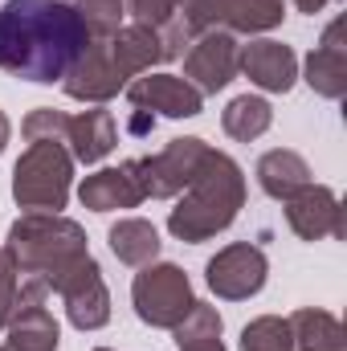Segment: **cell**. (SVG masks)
Segmentation results:
<instances>
[{
  "instance_id": "1",
  "label": "cell",
  "mask_w": 347,
  "mask_h": 351,
  "mask_svg": "<svg viewBox=\"0 0 347 351\" xmlns=\"http://www.w3.org/2000/svg\"><path fill=\"white\" fill-rule=\"evenodd\" d=\"M90 45L86 21L66 0L0 4V70L25 82H62Z\"/></svg>"
},
{
  "instance_id": "2",
  "label": "cell",
  "mask_w": 347,
  "mask_h": 351,
  "mask_svg": "<svg viewBox=\"0 0 347 351\" xmlns=\"http://www.w3.org/2000/svg\"><path fill=\"white\" fill-rule=\"evenodd\" d=\"M168 62V49L156 29L147 25H119L106 37H90V45L78 53L62 86L78 102H106L139 74H152V66Z\"/></svg>"
},
{
  "instance_id": "3",
  "label": "cell",
  "mask_w": 347,
  "mask_h": 351,
  "mask_svg": "<svg viewBox=\"0 0 347 351\" xmlns=\"http://www.w3.org/2000/svg\"><path fill=\"white\" fill-rule=\"evenodd\" d=\"M4 254L16 269V278L45 286L49 294H58V286L90 262L86 229L62 213H25L12 221Z\"/></svg>"
},
{
  "instance_id": "4",
  "label": "cell",
  "mask_w": 347,
  "mask_h": 351,
  "mask_svg": "<svg viewBox=\"0 0 347 351\" xmlns=\"http://www.w3.org/2000/svg\"><path fill=\"white\" fill-rule=\"evenodd\" d=\"M246 208V176L241 168L225 156V152H208L204 168L196 172V180L184 188L180 204L168 217V233L176 241H188V245H200L217 233H225L237 213Z\"/></svg>"
},
{
  "instance_id": "5",
  "label": "cell",
  "mask_w": 347,
  "mask_h": 351,
  "mask_svg": "<svg viewBox=\"0 0 347 351\" xmlns=\"http://www.w3.org/2000/svg\"><path fill=\"white\" fill-rule=\"evenodd\" d=\"M70 180H74V156L66 152V143L53 139L29 143L12 168V200L29 213H62L70 200Z\"/></svg>"
},
{
  "instance_id": "6",
  "label": "cell",
  "mask_w": 347,
  "mask_h": 351,
  "mask_svg": "<svg viewBox=\"0 0 347 351\" xmlns=\"http://www.w3.org/2000/svg\"><path fill=\"white\" fill-rule=\"evenodd\" d=\"M131 302H135V315L147 327L176 331L188 319V311L196 306V294H192V282H188V274L180 265L152 262V265H139V274L131 282Z\"/></svg>"
},
{
  "instance_id": "7",
  "label": "cell",
  "mask_w": 347,
  "mask_h": 351,
  "mask_svg": "<svg viewBox=\"0 0 347 351\" xmlns=\"http://www.w3.org/2000/svg\"><path fill=\"white\" fill-rule=\"evenodd\" d=\"M286 16L282 0H180V25L188 37L208 29L225 33H265L278 29Z\"/></svg>"
},
{
  "instance_id": "8",
  "label": "cell",
  "mask_w": 347,
  "mask_h": 351,
  "mask_svg": "<svg viewBox=\"0 0 347 351\" xmlns=\"http://www.w3.org/2000/svg\"><path fill=\"white\" fill-rule=\"evenodd\" d=\"M208 143L204 139H172L164 152H156V156H143V160H131L135 164V176H139V188H143V196H152V200H168V196H180L196 172L204 168V160H208Z\"/></svg>"
},
{
  "instance_id": "9",
  "label": "cell",
  "mask_w": 347,
  "mask_h": 351,
  "mask_svg": "<svg viewBox=\"0 0 347 351\" xmlns=\"http://www.w3.org/2000/svg\"><path fill=\"white\" fill-rule=\"evenodd\" d=\"M265 274H270V262L258 245L250 241H233L225 245L213 262L204 265V282L217 298L225 302H241V298H254L261 286H265Z\"/></svg>"
},
{
  "instance_id": "10",
  "label": "cell",
  "mask_w": 347,
  "mask_h": 351,
  "mask_svg": "<svg viewBox=\"0 0 347 351\" xmlns=\"http://www.w3.org/2000/svg\"><path fill=\"white\" fill-rule=\"evenodd\" d=\"M45 298H49L45 286L21 282L16 306H12V315H8V323H4V331H8L4 351H58L62 331H58V319H53V311L45 306Z\"/></svg>"
},
{
  "instance_id": "11",
  "label": "cell",
  "mask_w": 347,
  "mask_h": 351,
  "mask_svg": "<svg viewBox=\"0 0 347 351\" xmlns=\"http://www.w3.org/2000/svg\"><path fill=\"white\" fill-rule=\"evenodd\" d=\"M237 78V41L225 29H208L200 37L188 41V58H184V82L200 90V94H217Z\"/></svg>"
},
{
  "instance_id": "12",
  "label": "cell",
  "mask_w": 347,
  "mask_h": 351,
  "mask_svg": "<svg viewBox=\"0 0 347 351\" xmlns=\"http://www.w3.org/2000/svg\"><path fill=\"white\" fill-rule=\"evenodd\" d=\"M286 225L302 237V241H323V237H344V204L327 184H307L286 200Z\"/></svg>"
},
{
  "instance_id": "13",
  "label": "cell",
  "mask_w": 347,
  "mask_h": 351,
  "mask_svg": "<svg viewBox=\"0 0 347 351\" xmlns=\"http://www.w3.org/2000/svg\"><path fill=\"white\" fill-rule=\"evenodd\" d=\"M127 102L143 114H164V119H196L204 106V94L176 78V74H143L127 82Z\"/></svg>"
},
{
  "instance_id": "14",
  "label": "cell",
  "mask_w": 347,
  "mask_h": 351,
  "mask_svg": "<svg viewBox=\"0 0 347 351\" xmlns=\"http://www.w3.org/2000/svg\"><path fill=\"white\" fill-rule=\"evenodd\" d=\"M58 298L66 302V319L78 327V331H98L110 323V290L102 282V269L90 258L82 262L62 286H58Z\"/></svg>"
},
{
  "instance_id": "15",
  "label": "cell",
  "mask_w": 347,
  "mask_h": 351,
  "mask_svg": "<svg viewBox=\"0 0 347 351\" xmlns=\"http://www.w3.org/2000/svg\"><path fill=\"white\" fill-rule=\"evenodd\" d=\"M237 70L254 86L270 90V94H286L294 86V78H298V58H294L290 45L261 37V41H250V45L237 49Z\"/></svg>"
},
{
  "instance_id": "16",
  "label": "cell",
  "mask_w": 347,
  "mask_h": 351,
  "mask_svg": "<svg viewBox=\"0 0 347 351\" xmlns=\"http://www.w3.org/2000/svg\"><path fill=\"white\" fill-rule=\"evenodd\" d=\"M78 200L90 213H119V208H139L147 196L139 188L135 164H119V168H98L94 176H86L78 184Z\"/></svg>"
},
{
  "instance_id": "17",
  "label": "cell",
  "mask_w": 347,
  "mask_h": 351,
  "mask_svg": "<svg viewBox=\"0 0 347 351\" xmlns=\"http://www.w3.org/2000/svg\"><path fill=\"white\" fill-rule=\"evenodd\" d=\"M307 82L323 98H344L347 94V41H344V16H335L319 45L307 58Z\"/></svg>"
},
{
  "instance_id": "18",
  "label": "cell",
  "mask_w": 347,
  "mask_h": 351,
  "mask_svg": "<svg viewBox=\"0 0 347 351\" xmlns=\"http://www.w3.org/2000/svg\"><path fill=\"white\" fill-rule=\"evenodd\" d=\"M66 152L78 164H102L115 143H119V127L110 110H82V114H66V135H62Z\"/></svg>"
},
{
  "instance_id": "19",
  "label": "cell",
  "mask_w": 347,
  "mask_h": 351,
  "mask_svg": "<svg viewBox=\"0 0 347 351\" xmlns=\"http://www.w3.org/2000/svg\"><path fill=\"white\" fill-rule=\"evenodd\" d=\"M258 184L265 196H274V200H290L298 188H307L311 184V168H307V160L298 156V152H290V147H274V152H265L258 160Z\"/></svg>"
},
{
  "instance_id": "20",
  "label": "cell",
  "mask_w": 347,
  "mask_h": 351,
  "mask_svg": "<svg viewBox=\"0 0 347 351\" xmlns=\"http://www.w3.org/2000/svg\"><path fill=\"white\" fill-rule=\"evenodd\" d=\"M106 241H110V254L119 258L123 265H152L160 258V233H156V225L152 221H143V217H123L119 225H110V233H106Z\"/></svg>"
},
{
  "instance_id": "21",
  "label": "cell",
  "mask_w": 347,
  "mask_h": 351,
  "mask_svg": "<svg viewBox=\"0 0 347 351\" xmlns=\"http://www.w3.org/2000/svg\"><path fill=\"white\" fill-rule=\"evenodd\" d=\"M286 323H290V343H294V351H347L344 327H339V319L327 315V311L302 306V311H294Z\"/></svg>"
},
{
  "instance_id": "22",
  "label": "cell",
  "mask_w": 347,
  "mask_h": 351,
  "mask_svg": "<svg viewBox=\"0 0 347 351\" xmlns=\"http://www.w3.org/2000/svg\"><path fill=\"white\" fill-rule=\"evenodd\" d=\"M127 12L135 16V25H147L160 33L164 49H168V62L184 53V45L192 41L180 25V0H127Z\"/></svg>"
},
{
  "instance_id": "23",
  "label": "cell",
  "mask_w": 347,
  "mask_h": 351,
  "mask_svg": "<svg viewBox=\"0 0 347 351\" xmlns=\"http://www.w3.org/2000/svg\"><path fill=\"white\" fill-rule=\"evenodd\" d=\"M270 123H274V106H270L265 98H258V94H241V98H233V102L221 110V127H225V135L237 139V143L261 139V135L270 131Z\"/></svg>"
},
{
  "instance_id": "24",
  "label": "cell",
  "mask_w": 347,
  "mask_h": 351,
  "mask_svg": "<svg viewBox=\"0 0 347 351\" xmlns=\"http://www.w3.org/2000/svg\"><path fill=\"white\" fill-rule=\"evenodd\" d=\"M221 315H217V306H208V302H196L192 311H188V319L176 327V348L180 351H225L221 343Z\"/></svg>"
},
{
  "instance_id": "25",
  "label": "cell",
  "mask_w": 347,
  "mask_h": 351,
  "mask_svg": "<svg viewBox=\"0 0 347 351\" xmlns=\"http://www.w3.org/2000/svg\"><path fill=\"white\" fill-rule=\"evenodd\" d=\"M241 351H294V343H290V323L278 319V315H261L254 323H246Z\"/></svg>"
},
{
  "instance_id": "26",
  "label": "cell",
  "mask_w": 347,
  "mask_h": 351,
  "mask_svg": "<svg viewBox=\"0 0 347 351\" xmlns=\"http://www.w3.org/2000/svg\"><path fill=\"white\" fill-rule=\"evenodd\" d=\"M82 21H86L90 37H106V33H115L119 25H123V0H66Z\"/></svg>"
},
{
  "instance_id": "27",
  "label": "cell",
  "mask_w": 347,
  "mask_h": 351,
  "mask_svg": "<svg viewBox=\"0 0 347 351\" xmlns=\"http://www.w3.org/2000/svg\"><path fill=\"white\" fill-rule=\"evenodd\" d=\"M21 131H25L29 143H41V139L62 143V135H66V114L53 110V106H37V110H29V119L21 123Z\"/></svg>"
},
{
  "instance_id": "28",
  "label": "cell",
  "mask_w": 347,
  "mask_h": 351,
  "mask_svg": "<svg viewBox=\"0 0 347 351\" xmlns=\"http://www.w3.org/2000/svg\"><path fill=\"white\" fill-rule=\"evenodd\" d=\"M12 306H16V269H12L4 245H0V331H4V323L12 315Z\"/></svg>"
},
{
  "instance_id": "29",
  "label": "cell",
  "mask_w": 347,
  "mask_h": 351,
  "mask_svg": "<svg viewBox=\"0 0 347 351\" xmlns=\"http://www.w3.org/2000/svg\"><path fill=\"white\" fill-rule=\"evenodd\" d=\"M294 4H298V12H307V16H315V12H323V8H327L331 0H294Z\"/></svg>"
},
{
  "instance_id": "30",
  "label": "cell",
  "mask_w": 347,
  "mask_h": 351,
  "mask_svg": "<svg viewBox=\"0 0 347 351\" xmlns=\"http://www.w3.org/2000/svg\"><path fill=\"white\" fill-rule=\"evenodd\" d=\"M8 139H12V123H8V114L0 110V152L8 147Z\"/></svg>"
},
{
  "instance_id": "31",
  "label": "cell",
  "mask_w": 347,
  "mask_h": 351,
  "mask_svg": "<svg viewBox=\"0 0 347 351\" xmlns=\"http://www.w3.org/2000/svg\"><path fill=\"white\" fill-rule=\"evenodd\" d=\"M94 351H115V348H94Z\"/></svg>"
},
{
  "instance_id": "32",
  "label": "cell",
  "mask_w": 347,
  "mask_h": 351,
  "mask_svg": "<svg viewBox=\"0 0 347 351\" xmlns=\"http://www.w3.org/2000/svg\"><path fill=\"white\" fill-rule=\"evenodd\" d=\"M0 351H4V348H0Z\"/></svg>"
}]
</instances>
